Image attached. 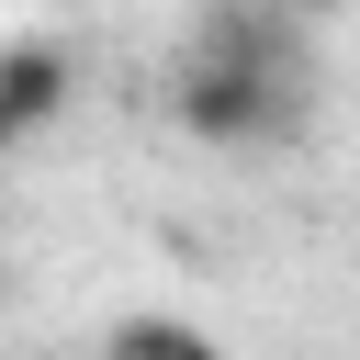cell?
<instances>
[{"instance_id":"obj_1","label":"cell","mask_w":360,"mask_h":360,"mask_svg":"<svg viewBox=\"0 0 360 360\" xmlns=\"http://www.w3.org/2000/svg\"><path fill=\"white\" fill-rule=\"evenodd\" d=\"M101 360H225L202 326H180V315H124L112 338H101Z\"/></svg>"},{"instance_id":"obj_2","label":"cell","mask_w":360,"mask_h":360,"mask_svg":"<svg viewBox=\"0 0 360 360\" xmlns=\"http://www.w3.org/2000/svg\"><path fill=\"white\" fill-rule=\"evenodd\" d=\"M34 112H56V56H0V146H11Z\"/></svg>"}]
</instances>
